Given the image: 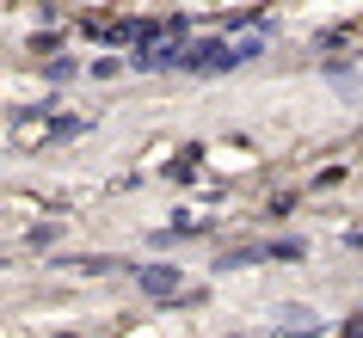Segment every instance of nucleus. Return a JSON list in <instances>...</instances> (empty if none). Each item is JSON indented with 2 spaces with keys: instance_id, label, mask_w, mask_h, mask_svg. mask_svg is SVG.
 <instances>
[{
  "instance_id": "nucleus-1",
  "label": "nucleus",
  "mask_w": 363,
  "mask_h": 338,
  "mask_svg": "<svg viewBox=\"0 0 363 338\" xmlns=\"http://www.w3.org/2000/svg\"><path fill=\"white\" fill-rule=\"evenodd\" d=\"M142 289H154V295H172V289H179V277H172V271H142Z\"/></svg>"
}]
</instances>
